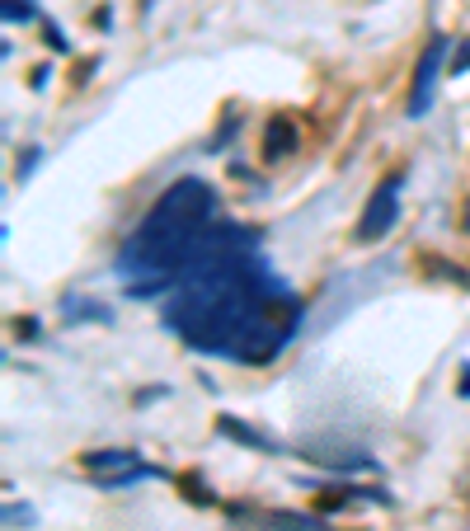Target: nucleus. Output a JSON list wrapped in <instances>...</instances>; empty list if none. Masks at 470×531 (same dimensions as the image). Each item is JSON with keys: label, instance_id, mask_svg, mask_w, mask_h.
<instances>
[{"label": "nucleus", "instance_id": "12", "mask_svg": "<svg viewBox=\"0 0 470 531\" xmlns=\"http://www.w3.org/2000/svg\"><path fill=\"white\" fill-rule=\"evenodd\" d=\"M47 47H57V52H66V33H62V29H47Z\"/></svg>", "mask_w": 470, "mask_h": 531}, {"label": "nucleus", "instance_id": "13", "mask_svg": "<svg viewBox=\"0 0 470 531\" xmlns=\"http://www.w3.org/2000/svg\"><path fill=\"white\" fill-rule=\"evenodd\" d=\"M461 395H470V362L461 367Z\"/></svg>", "mask_w": 470, "mask_h": 531}, {"label": "nucleus", "instance_id": "6", "mask_svg": "<svg viewBox=\"0 0 470 531\" xmlns=\"http://www.w3.org/2000/svg\"><path fill=\"white\" fill-rule=\"evenodd\" d=\"M306 461L325 470H376V461L358 447H306Z\"/></svg>", "mask_w": 470, "mask_h": 531}, {"label": "nucleus", "instance_id": "3", "mask_svg": "<svg viewBox=\"0 0 470 531\" xmlns=\"http://www.w3.org/2000/svg\"><path fill=\"white\" fill-rule=\"evenodd\" d=\"M85 470L94 475V485L104 489H132L141 480H156L160 470L146 466L137 452H123V447H109V452H90L85 456Z\"/></svg>", "mask_w": 470, "mask_h": 531}, {"label": "nucleus", "instance_id": "9", "mask_svg": "<svg viewBox=\"0 0 470 531\" xmlns=\"http://www.w3.org/2000/svg\"><path fill=\"white\" fill-rule=\"evenodd\" d=\"M62 320H71V325H80V320H99V325H109L113 311L104 306V301H90V297H66L62 301Z\"/></svg>", "mask_w": 470, "mask_h": 531}, {"label": "nucleus", "instance_id": "7", "mask_svg": "<svg viewBox=\"0 0 470 531\" xmlns=\"http://www.w3.org/2000/svg\"><path fill=\"white\" fill-rule=\"evenodd\" d=\"M217 428H221V438L240 442V447H254V452H278V442L268 438V433H259V428H250V423H240V419H231V414H221Z\"/></svg>", "mask_w": 470, "mask_h": 531}, {"label": "nucleus", "instance_id": "4", "mask_svg": "<svg viewBox=\"0 0 470 531\" xmlns=\"http://www.w3.org/2000/svg\"><path fill=\"white\" fill-rule=\"evenodd\" d=\"M400 188H405V174H386V179L376 184V193L367 198V207H362V217H358V231H353L358 245H372V240H381L386 231H395V217H400Z\"/></svg>", "mask_w": 470, "mask_h": 531}, {"label": "nucleus", "instance_id": "10", "mask_svg": "<svg viewBox=\"0 0 470 531\" xmlns=\"http://www.w3.org/2000/svg\"><path fill=\"white\" fill-rule=\"evenodd\" d=\"M38 15V10H33V0H5V19H10V24H29V19Z\"/></svg>", "mask_w": 470, "mask_h": 531}, {"label": "nucleus", "instance_id": "5", "mask_svg": "<svg viewBox=\"0 0 470 531\" xmlns=\"http://www.w3.org/2000/svg\"><path fill=\"white\" fill-rule=\"evenodd\" d=\"M442 57H447V38H433V43L419 52V66H414V85H409V118H423L433 109V94H438V76H442Z\"/></svg>", "mask_w": 470, "mask_h": 531}, {"label": "nucleus", "instance_id": "2", "mask_svg": "<svg viewBox=\"0 0 470 531\" xmlns=\"http://www.w3.org/2000/svg\"><path fill=\"white\" fill-rule=\"evenodd\" d=\"M245 240H254V231L217 221V198L203 179H179L123 240L113 268L127 278L132 297H156V292H174V282L188 268L207 264L212 254L245 245Z\"/></svg>", "mask_w": 470, "mask_h": 531}, {"label": "nucleus", "instance_id": "11", "mask_svg": "<svg viewBox=\"0 0 470 531\" xmlns=\"http://www.w3.org/2000/svg\"><path fill=\"white\" fill-rule=\"evenodd\" d=\"M452 71H470V43H461V47H456V62H452Z\"/></svg>", "mask_w": 470, "mask_h": 531}, {"label": "nucleus", "instance_id": "1", "mask_svg": "<svg viewBox=\"0 0 470 531\" xmlns=\"http://www.w3.org/2000/svg\"><path fill=\"white\" fill-rule=\"evenodd\" d=\"M160 320L198 353L264 367L292 344L301 325V297L264 264L259 240H245L188 268L174 282Z\"/></svg>", "mask_w": 470, "mask_h": 531}, {"label": "nucleus", "instance_id": "8", "mask_svg": "<svg viewBox=\"0 0 470 531\" xmlns=\"http://www.w3.org/2000/svg\"><path fill=\"white\" fill-rule=\"evenodd\" d=\"M292 146H297V127L287 123V118H273V123H268V132H264V160L273 165V160L292 156Z\"/></svg>", "mask_w": 470, "mask_h": 531}]
</instances>
